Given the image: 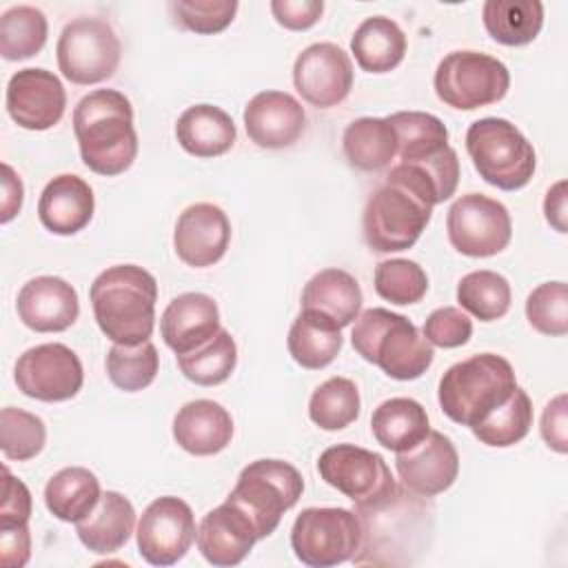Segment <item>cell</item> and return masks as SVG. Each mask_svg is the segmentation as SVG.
I'll list each match as a JSON object with an SVG mask.
<instances>
[{"label":"cell","instance_id":"obj_1","mask_svg":"<svg viewBox=\"0 0 568 568\" xmlns=\"http://www.w3.org/2000/svg\"><path fill=\"white\" fill-rule=\"evenodd\" d=\"M435 204H439L435 186L422 169L408 162L390 166L364 206L362 229L366 244L375 253L410 248L428 226Z\"/></svg>","mask_w":568,"mask_h":568},{"label":"cell","instance_id":"obj_2","mask_svg":"<svg viewBox=\"0 0 568 568\" xmlns=\"http://www.w3.org/2000/svg\"><path fill=\"white\" fill-rule=\"evenodd\" d=\"M73 133L84 166L98 175H120L138 155L133 106L115 89H95L75 104Z\"/></svg>","mask_w":568,"mask_h":568},{"label":"cell","instance_id":"obj_3","mask_svg":"<svg viewBox=\"0 0 568 568\" xmlns=\"http://www.w3.org/2000/svg\"><path fill=\"white\" fill-rule=\"evenodd\" d=\"M93 317L113 344L149 342L155 326L158 282L138 264H115L102 271L89 291Z\"/></svg>","mask_w":568,"mask_h":568},{"label":"cell","instance_id":"obj_4","mask_svg":"<svg viewBox=\"0 0 568 568\" xmlns=\"http://www.w3.org/2000/svg\"><path fill=\"white\" fill-rule=\"evenodd\" d=\"M351 344L357 355L399 382L422 377L435 357L433 346L408 317L379 306L357 315Z\"/></svg>","mask_w":568,"mask_h":568},{"label":"cell","instance_id":"obj_5","mask_svg":"<svg viewBox=\"0 0 568 568\" xmlns=\"http://www.w3.org/2000/svg\"><path fill=\"white\" fill-rule=\"evenodd\" d=\"M515 388L517 377L510 362L495 353H479L453 364L442 375L437 399L448 419L473 428Z\"/></svg>","mask_w":568,"mask_h":568},{"label":"cell","instance_id":"obj_6","mask_svg":"<svg viewBox=\"0 0 568 568\" xmlns=\"http://www.w3.org/2000/svg\"><path fill=\"white\" fill-rule=\"evenodd\" d=\"M466 151L479 178L501 191L524 189L537 166L532 144L504 118L475 120L466 131Z\"/></svg>","mask_w":568,"mask_h":568},{"label":"cell","instance_id":"obj_7","mask_svg":"<svg viewBox=\"0 0 568 568\" xmlns=\"http://www.w3.org/2000/svg\"><path fill=\"white\" fill-rule=\"evenodd\" d=\"M304 493L300 470L284 459H255L242 468L235 488L226 497L253 521L257 537L275 532L282 515L297 504Z\"/></svg>","mask_w":568,"mask_h":568},{"label":"cell","instance_id":"obj_8","mask_svg":"<svg viewBox=\"0 0 568 568\" xmlns=\"http://www.w3.org/2000/svg\"><path fill=\"white\" fill-rule=\"evenodd\" d=\"M320 477L346 495L357 513H371L390 506L399 497L397 481L382 455L355 446L335 444L317 459Z\"/></svg>","mask_w":568,"mask_h":568},{"label":"cell","instance_id":"obj_9","mask_svg":"<svg viewBox=\"0 0 568 568\" xmlns=\"http://www.w3.org/2000/svg\"><path fill=\"white\" fill-rule=\"evenodd\" d=\"M364 521L348 508H304L291 528L295 557L311 568H331L357 557Z\"/></svg>","mask_w":568,"mask_h":568},{"label":"cell","instance_id":"obj_10","mask_svg":"<svg viewBox=\"0 0 568 568\" xmlns=\"http://www.w3.org/2000/svg\"><path fill=\"white\" fill-rule=\"evenodd\" d=\"M437 98L459 111H473L499 102L510 87L508 67L479 51H453L435 69Z\"/></svg>","mask_w":568,"mask_h":568},{"label":"cell","instance_id":"obj_11","mask_svg":"<svg viewBox=\"0 0 568 568\" xmlns=\"http://www.w3.org/2000/svg\"><path fill=\"white\" fill-rule=\"evenodd\" d=\"M122 47L113 27L102 18L71 20L55 44L62 75L73 84H98L109 80L120 64Z\"/></svg>","mask_w":568,"mask_h":568},{"label":"cell","instance_id":"obj_12","mask_svg":"<svg viewBox=\"0 0 568 568\" xmlns=\"http://www.w3.org/2000/svg\"><path fill=\"white\" fill-rule=\"evenodd\" d=\"M446 231L453 248L462 255L490 257L510 244L513 220L499 200L466 193L448 209Z\"/></svg>","mask_w":568,"mask_h":568},{"label":"cell","instance_id":"obj_13","mask_svg":"<svg viewBox=\"0 0 568 568\" xmlns=\"http://www.w3.org/2000/svg\"><path fill=\"white\" fill-rule=\"evenodd\" d=\"M18 390L40 402H67L84 384L80 357L60 342L38 344L24 351L13 371Z\"/></svg>","mask_w":568,"mask_h":568},{"label":"cell","instance_id":"obj_14","mask_svg":"<svg viewBox=\"0 0 568 568\" xmlns=\"http://www.w3.org/2000/svg\"><path fill=\"white\" fill-rule=\"evenodd\" d=\"M195 535L191 506L180 497L164 495L153 499L138 521V552L151 566H171L189 552Z\"/></svg>","mask_w":568,"mask_h":568},{"label":"cell","instance_id":"obj_15","mask_svg":"<svg viewBox=\"0 0 568 568\" xmlns=\"http://www.w3.org/2000/svg\"><path fill=\"white\" fill-rule=\"evenodd\" d=\"M297 93L317 109H331L346 100L353 89V62L333 42L308 44L293 64Z\"/></svg>","mask_w":568,"mask_h":568},{"label":"cell","instance_id":"obj_16","mask_svg":"<svg viewBox=\"0 0 568 568\" xmlns=\"http://www.w3.org/2000/svg\"><path fill=\"white\" fill-rule=\"evenodd\" d=\"M64 106L67 93L55 73L27 67L9 78L7 111L18 126L29 131H47L62 120Z\"/></svg>","mask_w":568,"mask_h":568},{"label":"cell","instance_id":"obj_17","mask_svg":"<svg viewBox=\"0 0 568 568\" xmlns=\"http://www.w3.org/2000/svg\"><path fill=\"white\" fill-rule=\"evenodd\" d=\"M395 468L406 490L419 497H435L455 484L459 455L450 437L439 430H428L417 446L397 453Z\"/></svg>","mask_w":568,"mask_h":568},{"label":"cell","instance_id":"obj_18","mask_svg":"<svg viewBox=\"0 0 568 568\" xmlns=\"http://www.w3.org/2000/svg\"><path fill=\"white\" fill-rule=\"evenodd\" d=\"M231 242V222L226 213L211 202L186 206L173 231L178 257L193 268H206L220 262Z\"/></svg>","mask_w":568,"mask_h":568},{"label":"cell","instance_id":"obj_19","mask_svg":"<svg viewBox=\"0 0 568 568\" xmlns=\"http://www.w3.org/2000/svg\"><path fill=\"white\" fill-rule=\"evenodd\" d=\"M244 126L262 149H286L306 129L304 106L286 91H260L244 106Z\"/></svg>","mask_w":568,"mask_h":568},{"label":"cell","instance_id":"obj_20","mask_svg":"<svg viewBox=\"0 0 568 568\" xmlns=\"http://www.w3.org/2000/svg\"><path fill=\"white\" fill-rule=\"evenodd\" d=\"M18 317L36 333H62L75 324L80 302L75 288L55 275H38L18 293Z\"/></svg>","mask_w":568,"mask_h":568},{"label":"cell","instance_id":"obj_21","mask_svg":"<svg viewBox=\"0 0 568 568\" xmlns=\"http://www.w3.org/2000/svg\"><path fill=\"white\" fill-rule=\"evenodd\" d=\"M257 539L248 515L229 499L202 517L195 535L197 550L213 566H237Z\"/></svg>","mask_w":568,"mask_h":568},{"label":"cell","instance_id":"obj_22","mask_svg":"<svg viewBox=\"0 0 568 568\" xmlns=\"http://www.w3.org/2000/svg\"><path fill=\"white\" fill-rule=\"evenodd\" d=\"M220 328V308L206 293H182L173 297L160 317L162 339L175 355L200 348Z\"/></svg>","mask_w":568,"mask_h":568},{"label":"cell","instance_id":"obj_23","mask_svg":"<svg viewBox=\"0 0 568 568\" xmlns=\"http://www.w3.org/2000/svg\"><path fill=\"white\" fill-rule=\"evenodd\" d=\"M93 211V189L73 173L49 180L38 200V217L42 226L55 235H75L91 222Z\"/></svg>","mask_w":568,"mask_h":568},{"label":"cell","instance_id":"obj_24","mask_svg":"<svg viewBox=\"0 0 568 568\" xmlns=\"http://www.w3.org/2000/svg\"><path fill=\"white\" fill-rule=\"evenodd\" d=\"M173 439L191 455H217L233 439V417L213 399L186 402L173 417Z\"/></svg>","mask_w":568,"mask_h":568},{"label":"cell","instance_id":"obj_25","mask_svg":"<svg viewBox=\"0 0 568 568\" xmlns=\"http://www.w3.org/2000/svg\"><path fill=\"white\" fill-rule=\"evenodd\" d=\"M135 508L118 490H106L93 510L75 524L78 539L98 555H109L120 550L133 535Z\"/></svg>","mask_w":568,"mask_h":568},{"label":"cell","instance_id":"obj_26","mask_svg":"<svg viewBox=\"0 0 568 568\" xmlns=\"http://www.w3.org/2000/svg\"><path fill=\"white\" fill-rule=\"evenodd\" d=\"M175 138L195 158H217L231 151L237 131L233 118L215 104H193L178 118Z\"/></svg>","mask_w":568,"mask_h":568},{"label":"cell","instance_id":"obj_27","mask_svg":"<svg viewBox=\"0 0 568 568\" xmlns=\"http://www.w3.org/2000/svg\"><path fill=\"white\" fill-rule=\"evenodd\" d=\"M342 344V328L331 317L308 308L300 311L286 337L288 355L308 371L328 366L339 355Z\"/></svg>","mask_w":568,"mask_h":568},{"label":"cell","instance_id":"obj_28","mask_svg":"<svg viewBox=\"0 0 568 568\" xmlns=\"http://www.w3.org/2000/svg\"><path fill=\"white\" fill-rule=\"evenodd\" d=\"M302 308L317 311L344 328L359 315L362 288L351 273L342 268H324L306 282L302 291Z\"/></svg>","mask_w":568,"mask_h":568},{"label":"cell","instance_id":"obj_29","mask_svg":"<svg viewBox=\"0 0 568 568\" xmlns=\"http://www.w3.org/2000/svg\"><path fill=\"white\" fill-rule=\"evenodd\" d=\"M371 430L377 444L393 453L417 446L430 430L426 408L410 397H390L382 402L371 417Z\"/></svg>","mask_w":568,"mask_h":568},{"label":"cell","instance_id":"obj_30","mask_svg":"<svg viewBox=\"0 0 568 568\" xmlns=\"http://www.w3.org/2000/svg\"><path fill=\"white\" fill-rule=\"evenodd\" d=\"M351 51L364 71L386 73L404 60L406 36L395 20L386 16H371L355 29Z\"/></svg>","mask_w":568,"mask_h":568},{"label":"cell","instance_id":"obj_31","mask_svg":"<svg viewBox=\"0 0 568 568\" xmlns=\"http://www.w3.org/2000/svg\"><path fill=\"white\" fill-rule=\"evenodd\" d=\"M344 155L359 171H382L397 155V133L388 118H357L342 135Z\"/></svg>","mask_w":568,"mask_h":568},{"label":"cell","instance_id":"obj_32","mask_svg":"<svg viewBox=\"0 0 568 568\" xmlns=\"http://www.w3.org/2000/svg\"><path fill=\"white\" fill-rule=\"evenodd\" d=\"M100 479L84 466L58 470L44 486V504L60 521L78 524L100 501Z\"/></svg>","mask_w":568,"mask_h":568},{"label":"cell","instance_id":"obj_33","mask_svg":"<svg viewBox=\"0 0 568 568\" xmlns=\"http://www.w3.org/2000/svg\"><path fill=\"white\" fill-rule=\"evenodd\" d=\"M481 20L488 36L506 47L530 44L544 27L539 0H486Z\"/></svg>","mask_w":568,"mask_h":568},{"label":"cell","instance_id":"obj_34","mask_svg":"<svg viewBox=\"0 0 568 568\" xmlns=\"http://www.w3.org/2000/svg\"><path fill=\"white\" fill-rule=\"evenodd\" d=\"M388 122L397 133V155L402 162H419L448 146V129L433 113L397 111L388 115Z\"/></svg>","mask_w":568,"mask_h":568},{"label":"cell","instance_id":"obj_35","mask_svg":"<svg viewBox=\"0 0 568 568\" xmlns=\"http://www.w3.org/2000/svg\"><path fill=\"white\" fill-rule=\"evenodd\" d=\"M182 375L197 386H217L231 377L237 364V346L226 328H220L200 348L175 355Z\"/></svg>","mask_w":568,"mask_h":568},{"label":"cell","instance_id":"obj_36","mask_svg":"<svg viewBox=\"0 0 568 568\" xmlns=\"http://www.w3.org/2000/svg\"><path fill=\"white\" fill-rule=\"evenodd\" d=\"M532 426V402L524 388H515L510 397L490 410L470 430L473 435L493 448H506L521 442Z\"/></svg>","mask_w":568,"mask_h":568},{"label":"cell","instance_id":"obj_37","mask_svg":"<svg viewBox=\"0 0 568 568\" xmlns=\"http://www.w3.org/2000/svg\"><path fill=\"white\" fill-rule=\"evenodd\" d=\"M49 33L47 16L31 4H18L0 16V55L27 60L42 51Z\"/></svg>","mask_w":568,"mask_h":568},{"label":"cell","instance_id":"obj_38","mask_svg":"<svg viewBox=\"0 0 568 568\" xmlns=\"http://www.w3.org/2000/svg\"><path fill=\"white\" fill-rule=\"evenodd\" d=\"M359 390L348 377H328L308 399V417L324 430H342L359 417Z\"/></svg>","mask_w":568,"mask_h":568},{"label":"cell","instance_id":"obj_39","mask_svg":"<svg viewBox=\"0 0 568 568\" xmlns=\"http://www.w3.org/2000/svg\"><path fill=\"white\" fill-rule=\"evenodd\" d=\"M510 284L497 271H473L457 284V302L479 322L501 320L510 308Z\"/></svg>","mask_w":568,"mask_h":568},{"label":"cell","instance_id":"obj_40","mask_svg":"<svg viewBox=\"0 0 568 568\" xmlns=\"http://www.w3.org/2000/svg\"><path fill=\"white\" fill-rule=\"evenodd\" d=\"M160 368V355L153 342L142 344H113L106 353L109 379L126 393L142 390L153 384Z\"/></svg>","mask_w":568,"mask_h":568},{"label":"cell","instance_id":"obj_41","mask_svg":"<svg viewBox=\"0 0 568 568\" xmlns=\"http://www.w3.org/2000/svg\"><path fill=\"white\" fill-rule=\"evenodd\" d=\"M373 284L382 300L397 306H408V304H417L426 295L428 275L417 262L395 257V260H384L375 266Z\"/></svg>","mask_w":568,"mask_h":568},{"label":"cell","instance_id":"obj_42","mask_svg":"<svg viewBox=\"0 0 568 568\" xmlns=\"http://www.w3.org/2000/svg\"><path fill=\"white\" fill-rule=\"evenodd\" d=\"M47 442L44 422L29 410L7 406L0 413V448L7 459L27 462L40 455Z\"/></svg>","mask_w":568,"mask_h":568},{"label":"cell","instance_id":"obj_43","mask_svg":"<svg viewBox=\"0 0 568 568\" xmlns=\"http://www.w3.org/2000/svg\"><path fill=\"white\" fill-rule=\"evenodd\" d=\"M526 317L535 331L550 337L568 333V286L566 282H544L526 297Z\"/></svg>","mask_w":568,"mask_h":568},{"label":"cell","instance_id":"obj_44","mask_svg":"<svg viewBox=\"0 0 568 568\" xmlns=\"http://www.w3.org/2000/svg\"><path fill=\"white\" fill-rule=\"evenodd\" d=\"M235 0H175L169 2V11L175 18V22L182 29H189L193 33H220L224 31L235 13H237Z\"/></svg>","mask_w":568,"mask_h":568},{"label":"cell","instance_id":"obj_45","mask_svg":"<svg viewBox=\"0 0 568 568\" xmlns=\"http://www.w3.org/2000/svg\"><path fill=\"white\" fill-rule=\"evenodd\" d=\"M473 335L470 317L457 306L435 308L424 322V337L430 346L457 348L464 346Z\"/></svg>","mask_w":568,"mask_h":568},{"label":"cell","instance_id":"obj_46","mask_svg":"<svg viewBox=\"0 0 568 568\" xmlns=\"http://www.w3.org/2000/svg\"><path fill=\"white\" fill-rule=\"evenodd\" d=\"M2 481V506H0V530L27 526L31 517V493L11 470L4 466Z\"/></svg>","mask_w":568,"mask_h":568},{"label":"cell","instance_id":"obj_47","mask_svg":"<svg viewBox=\"0 0 568 568\" xmlns=\"http://www.w3.org/2000/svg\"><path fill=\"white\" fill-rule=\"evenodd\" d=\"M271 13L284 29L306 31L311 29L324 13L322 0H273Z\"/></svg>","mask_w":568,"mask_h":568},{"label":"cell","instance_id":"obj_48","mask_svg":"<svg viewBox=\"0 0 568 568\" xmlns=\"http://www.w3.org/2000/svg\"><path fill=\"white\" fill-rule=\"evenodd\" d=\"M541 437L555 453H568V397L559 393L550 399L541 415Z\"/></svg>","mask_w":568,"mask_h":568},{"label":"cell","instance_id":"obj_49","mask_svg":"<svg viewBox=\"0 0 568 568\" xmlns=\"http://www.w3.org/2000/svg\"><path fill=\"white\" fill-rule=\"evenodd\" d=\"M31 557L29 524L0 530V564L4 568H22Z\"/></svg>","mask_w":568,"mask_h":568},{"label":"cell","instance_id":"obj_50","mask_svg":"<svg viewBox=\"0 0 568 568\" xmlns=\"http://www.w3.org/2000/svg\"><path fill=\"white\" fill-rule=\"evenodd\" d=\"M22 200H24V186L20 175L9 164H2V202H0L2 224L11 222L20 213Z\"/></svg>","mask_w":568,"mask_h":568},{"label":"cell","instance_id":"obj_51","mask_svg":"<svg viewBox=\"0 0 568 568\" xmlns=\"http://www.w3.org/2000/svg\"><path fill=\"white\" fill-rule=\"evenodd\" d=\"M544 215L557 233H566V180L555 182L544 197Z\"/></svg>","mask_w":568,"mask_h":568}]
</instances>
